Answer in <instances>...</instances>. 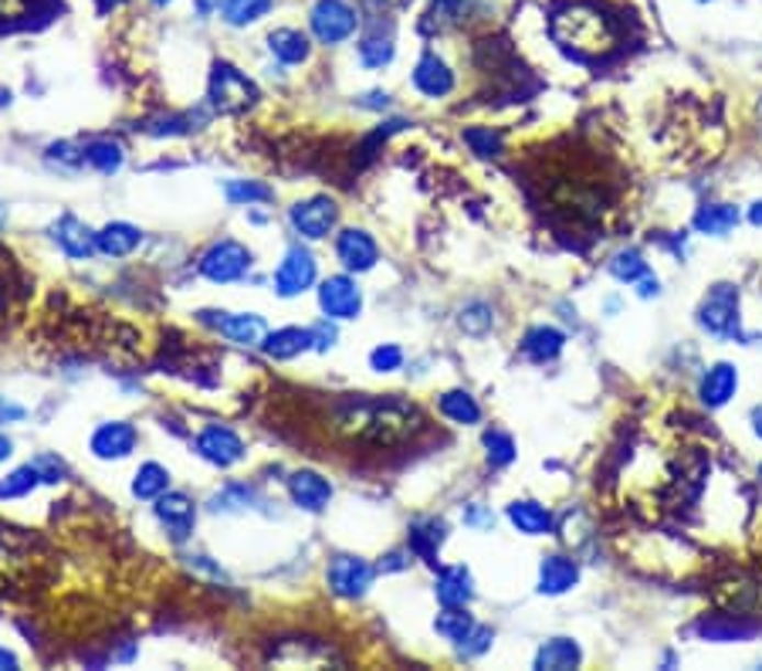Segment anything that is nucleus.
<instances>
[{
  "label": "nucleus",
  "mask_w": 762,
  "mask_h": 671,
  "mask_svg": "<svg viewBox=\"0 0 762 671\" xmlns=\"http://www.w3.org/2000/svg\"><path fill=\"white\" fill-rule=\"evenodd\" d=\"M289 495L305 512H323L329 505V499H333V485L323 476H318V471L302 468V471H295V476L289 479Z\"/></svg>",
  "instance_id": "obj_19"
},
{
  "label": "nucleus",
  "mask_w": 762,
  "mask_h": 671,
  "mask_svg": "<svg viewBox=\"0 0 762 671\" xmlns=\"http://www.w3.org/2000/svg\"><path fill=\"white\" fill-rule=\"evenodd\" d=\"M610 275L614 279H620V282H640L645 279V275H651L648 271V261L640 258L637 251H617L614 258H610Z\"/></svg>",
  "instance_id": "obj_40"
},
{
  "label": "nucleus",
  "mask_w": 762,
  "mask_h": 671,
  "mask_svg": "<svg viewBox=\"0 0 762 671\" xmlns=\"http://www.w3.org/2000/svg\"><path fill=\"white\" fill-rule=\"evenodd\" d=\"M464 523L471 526V529H492L495 526V516H492V508H485V505H468L464 508Z\"/></svg>",
  "instance_id": "obj_48"
},
{
  "label": "nucleus",
  "mask_w": 762,
  "mask_h": 671,
  "mask_svg": "<svg viewBox=\"0 0 762 671\" xmlns=\"http://www.w3.org/2000/svg\"><path fill=\"white\" fill-rule=\"evenodd\" d=\"M464 143L478 156H498L502 153V136L495 130H464Z\"/></svg>",
  "instance_id": "obj_45"
},
{
  "label": "nucleus",
  "mask_w": 762,
  "mask_h": 671,
  "mask_svg": "<svg viewBox=\"0 0 762 671\" xmlns=\"http://www.w3.org/2000/svg\"><path fill=\"white\" fill-rule=\"evenodd\" d=\"M200 323L214 326L221 336H227L237 346H261L268 333L258 312H200Z\"/></svg>",
  "instance_id": "obj_11"
},
{
  "label": "nucleus",
  "mask_w": 762,
  "mask_h": 671,
  "mask_svg": "<svg viewBox=\"0 0 762 671\" xmlns=\"http://www.w3.org/2000/svg\"><path fill=\"white\" fill-rule=\"evenodd\" d=\"M248 502H255V492L248 485H227L224 492H217L211 499L214 508H245Z\"/></svg>",
  "instance_id": "obj_46"
},
{
  "label": "nucleus",
  "mask_w": 762,
  "mask_h": 671,
  "mask_svg": "<svg viewBox=\"0 0 762 671\" xmlns=\"http://www.w3.org/2000/svg\"><path fill=\"white\" fill-rule=\"evenodd\" d=\"M363 109H386L390 105V96L386 92H367V96H359L356 99Z\"/></svg>",
  "instance_id": "obj_54"
},
{
  "label": "nucleus",
  "mask_w": 762,
  "mask_h": 671,
  "mask_svg": "<svg viewBox=\"0 0 762 671\" xmlns=\"http://www.w3.org/2000/svg\"><path fill=\"white\" fill-rule=\"evenodd\" d=\"M759 482H762V465H759Z\"/></svg>",
  "instance_id": "obj_64"
},
{
  "label": "nucleus",
  "mask_w": 762,
  "mask_h": 671,
  "mask_svg": "<svg viewBox=\"0 0 762 671\" xmlns=\"http://www.w3.org/2000/svg\"><path fill=\"white\" fill-rule=\"evenodd\" d=\"M434 627H437V635L445 638V641L458 645V641L468 638V630L474 627V620H471V614L464 607H445V611L437 614Z\"/></svg>",
  "instance_id": "obj_35"
},
{
  "label": "nucleus",
  "mask_w": 762,
  "mask_h": 671,
  "mask_svg": "<svg viewBox=\"0 0 762 671\" xmlns=\"http://www.w3.org/2000/svg\"><path fill=\"white\" fill-rule=\"evenodd\" d=\"M445 539H448V523L445 519H434V516H427V519H414L411 523V552L414 557H421L424 563H437V552H440V546H445Z\"/></svg>",
  "instance_id": "obj_22"
},
{
  "label": "nucleus",
  "mask_w": 762,
  "mask_h": 671,
  "mask_svg": "<svg viewBox=\"0 0 762 671\" xmlns=\"http://www.w3.org/2000/svg\"><path fill=\"white\" fill-rule=\"evenodd\" d=\"M634 286H637V295H640V299H651V295L661 292V282L654 279V275H645V279L634 282Z\"/></svg>",
  "instance_id": "obj_53"
},
{
  "label": "nucleus",
  "mask_w": 762,
  "mask_h": 671,
  "mask_svg": "<svg viewBox=\"0 0 762 671\" xmlns=\"http://www.w3.org/2000/svg\"><path fill=\"white\" fill-rule=\"evenodd\" d=\"M434 594L445 607H468L474 597V586H471V573L464 567H445L437 573L434 583Z\"/></svg>",
  "instance_id": "obj_25"
},
{
  "label": "nucleus",
  "mask_w": 762,
  "mask_h": 671,
  "mask_svg": "<svg viewBox=\"0 0 762 671\" xmlns=\"http://www.w3.org/2000/svg\"><path fill=\"white\" fill-rule=\"evenodd\" d=\"M485 448H489V461L495 468H505L515 461V441H512V434L505 430H489L485 434Z\"/></svg>",
  "instance_id": "obj_42"
},
{
  "label": "nucleus",
  "mask_w": 762,
  "mask_h": 671,
  "mask_svg": "<svg viewBox=\"0 0 762 671\" xmlns=\"http://www.w3.org/2000/svg\"><path fill=\"white\" fill-rule=\"evenodd\" d=\"M580 661H583V651L573 638H552L536 655L539 671H570V668H580Z\"/></svg>",
  "instance_id": "obj_27"
},
{
  "label": "nucleus",
  "mask_w": 762,
  "mask_h": 671,
  "mask_svg": "<svg viewBox=\"0 0 762 671\" xmlns=\"http://www.w3.org/2000/svg\"><path fill=\"white\" fill-rule=\"evenodd\" d=\"M434 4H437L440 11H448V14H458V11L468 4V0H434Z\"/></svg>",
  "instance_id": "obj_55"
},
{
  "label": "nucleus",
  "mask_w": 762,
  "mask_h": 671,
  "mask_svg": "<svg viewBox=\"0 0 762 671\" xmlns=\"http://www.w3.org/2000/svg\"><path fill=\"white\" fill-rule=\"evenodd\" d=\"M336 255H339V261H343L346 271L363 275V271H370L377 265L380 248H377V242L370 238L363 227H346L339 238H336Z\"/></svg>",
  "instance_id": "obj_14"
},
{
  "label": "nucleus",
  "mask_w": 762,
  "mask_h": 671,
  "mask_svg": "<svg viewBox=\"0 0 762 671\" xmlns=\"http://www.w3.org/2000/svg\"><path fill=\"white\" fill-rule=\"evenodd\" d=\"M14 455V445H11V438H4V434H0V461H8Z\"/></svg>",
  "instance_id": "obj_59"
},
{
  "label": "nucleus",
  "mask_w": 762,
  "mask_h": 671,
  "mask_svg": "<svg viewBox=\"0 0 762 671\" xmlns=\"http://www.w3.org/2000/svg\"><path fill=\"white\" fill-rule=\"evenodd\" d=\"M492 641H495V630L492 627H471L468 630V638L464 641H458L455 648H458V658H464V661H474V658H481L485 651H492Z\"/></svg>",
  "instance_id": "obj_41"
},
{
  "label": "nucleus",
  "mask_w": 762,
  "mask_h": 671,
  "mask_svg": "<svg viewBox=\"0 0 762 671\" xmlns=\"http://www.w3.org/2000/svg\"><path fill=\"white\" fill-rule=\"evenodd\" d=\"M333 343H336V326H329V320L312 326V349L326 353V349H333Z\"/></svg>",
  "instance_id": "obj_49"
},
{
  "label": "nucleus",
  "mask_w": 762,
  "mask_h": 671,
  "mask_svg": "<svg viewBox=\"0 0 762 671\" xmlns=\"http://www.w3.org/2000/svg\"><path fill=\"white\" fill-rule=\"evenodd\" d=\"M4 224H8V208L0 204V227H4Z\"/></svg>",
  "instance_id": "obj_62"
},
{
  "label": "nucleus",
  "mask_w": 762,
  "mask_h": 671,
  "mask_svg": "<svg viewBox=\"0 0 762 671\" xmlns=\"http://www.w3.org/2000/svg\"><path fill=\"white\" fill-rule=\"evenodd\" d=\"M170 489V471L164 465H156V461H146L139 465V471L133 476V495L136 499H159Z\"/></svg>",
  "instance_id": "obj_31"
},
{
  "label": "nucleus",
  "mask_w": 762,
  "mask_h": 671,
  "mask_svg": "<svg viewBox=\"0 0 762 671\" xmlns=\"http://www.w3.org/2000/svg\"><path fill=\"white\" fill-rule=\"evenodd\" d=\"M34 468L42 471L45 485H55V482H61V479L68 476V468H65V461H61L58 455H37V458H34Z\"/></svg>",
  "instance_id": "obj_47"
},
{
  "label": "nucleus",
  "mask_w": 762,
  "mask_h": 671,
  "mask_svg": "<svg viewBox=\"0 0 762 671\" xmlns=\"http://www.w3.org/2000/svg\"><path fill=\"white\" fill-rule=\"evenodd\" d=\"M96 245L109 258H126L143 245V231L130 221H112L102 231H96Z\"/></svg>",
  "instance_id": "obj_21"
},
{
  "label": "nucleus",
  "mask_w": 762,
  "mask_h": 671,
  "mask_svg": "<svg viewBox=\"0 0 762 671\" xmlns=\"http://www.w3.org/2000/svg\"><path fill=\"white\" fill-rule=\"evenodd\" d=\"M268 48H271V55L282 61V65H302V61H309V55H312V45H309V37L302 34V31H295V27H278V31H271L268 34Z\"/></svg>",
  "instance_id": "obj_26"
},
{
  "label": "nucleus",
  "mask_w": 762,
  "mask_h": 671,
  "mask_svg": "<svg viewBox=\"0 0 762 671\" xmlns=\"http://www.w3.org/2000/svg\"><path fill=\"white\" fill-rule=\"evenodd\" d=\"M197 455L214 468H234L237 461H245V441L224 424H208L197 434Z\"/></svg>",
  "instance_id": "obj_12"
},
{
  "label": "nucleus",
  "mask_w": 762,
  "mask_h": 671,
  "mask_svg": "<svg viewBox=\"0 0 762 671\" xmlns=\"http://www.w3.org/2000/svg\"><path fill=\"white\" fill-rule=\"evenodd\" d=\"M37 485H45V479H42V471L34 468V461H27V465L14 468L11 476L0 479V502L24 499V495H31Z\"/></svg>",
  "instance_id": "obj_30"
},
{
  "label": "nucleus",
  "mask_w": 762,
  "mask_h": 671,
  "mask_svg": "<svg viewBox=\"0 0 762 671\" xmlns=\"http://www.w3.org/2000/svg\"><path fill=\"white\" fill-rule=\"evenodd\" d=\"M414 86L417 92H424L427 99H445L455 92V71L445 58H437L434 52L421 55L417 68H414Z\"/></svg>",
  "instance_id": "obj_17"
},
{
  "label": "nucleus",
  "mask_w": 762,
  "mask_h": 671,
  "mask_svg": "<svg viewBox=\"0 0 762 671\" xmlns=\"http://www.w3.org/2000/svg\"><path fill=\"white\" fill-rule=\"evenodd\" d=\"M48 156H52L55 164H68V167H75V164L86 160V153H75L71 143H55V146L48 149Z\"/></svg>",
  "instance_id": "obj_50"
},
{
  "label": "nucleus",
  "mask_w": 762,
  "mask_h": 671,
  "mask_svg": "<svg viewBox=\"0 0 762 671\" xmlns=\"http://www.w3.org/2000/svg\"><path fill=\"white\" fill-rule=\"evenodd\" d=\"M52 238H55V245H58L68 258H75V261H82V258H89L92 251H99L96 231H92L89 224H82L78 217H71V214H61V217L52 224Z\"/></svg>",
  "instance_id": "obj_16"
},
{
  "label": "nucleus",
  "mask_w": 762,
  "mask_h": 671,
  "mask_svg": "<svg viewBox=\"0 0 762 671\" xmlns=\"http://www.w3.org/2000/svg\"><path fill=\"white\" fill-rule=\"evenodd\" d=\"M333 421L343 434L373 445H404L424 430V411L404 398H349L339 401Z\"/></svg>",
  "instance_id": "obj_1"
},
{
  "label": "nucleus",
  "mask_w": 762,
  "mask_h": 671,
  "mask_svg": "<svg viewBox=\"0 0 762 671\" xmlns=\"http://www.w3.org/2000/svg\"><path fill=\"white\" fill-rule=\"evenodd\" d=\"M736 390H739V370L732 364H715L708 367V373L702 377V387H698V398L705 407L718 411V407H726L732 398H736Z\"/></svg>",
  "instance_id": "obj_18"
},
{
  "label": "nucleus",
  "mask_w": 762,
  "mask_h": 671,
  "mask_svg": "<svg viewBox=\"0 0 762 671\" xmlns=\"http://www.w3.org/2000/svg\"><path fill=\"white\" fill-rule=\"evenodd\" d=\"M24 414H27V411H24L21 404H14L11 398H0V427L24 421Z\"/></svg>",
  "instance_id": "obj_51"
},
{
  "label": "nucleus",
  "mask_w": 762,
  "mask_h": 671,
  "mask_svg": "<svg viewBox=\"0 0 762 671\" xmlns=\"http://www.w3.org/2000/svg\"><path fill=\"white\" fill-rule=\"evenodd\" d=\"M373 577H377V567H370L363 557H336L326 570V580L333 586V594L343 597V601H359L367 594V590L373 586Z\"/></svg>",
  "instance_id": "obj_9"
},
{
  "label": "nucleus",
  "mask_w": 762,
  "mask_h": 671,
  "mask_svg": "<svg viewBox=\"0 0 762 671\" xmlns=\"http://www.w3.org/2000/svg\"><path fill=\"white\" fill-rule=\"evenodd\" d=\"M318 279V265H315V255L302 245H292L282 258V265H278L274 271V292L282 299H295L302 292H309Z\"/></svg>",
  "instance_id": "obj_7"
},
{
  "label": "nucleus",
  "mask_w": 762,
  "mask_h": 671,
  "mask_svg": "<svg viewBox=\"0 0 762 671\" xmlns=\"http://www.w3.org/2000/svg\"><path fill=\"white\" fill-rule=\"evenodd\" d=\"M752 624H742V620H721V617H708L698 624V635L708 638V641H746L752 638Z\"/></svg>",
  "instance_id": "obj_36"
},
{
  "label": "nucleus",
  "mask_w": 762,
  "mask_h": 671,
  "mask_svg": "<svg viewBox=\"0 0 762 671\" xmlns=\"http://www.w3.org/2000/svg\"><path fill=\"white\" fill-rule=\"evenodd\" d=\"M255 258L251 251L240 245V242H217L204 251V258H200V275H204L208 282L214 286H231L237 279H245V275L251 271Z\"/></svg>",
  "instance_id": "obj_5"
},
{
  "label": "nucleus",
  "mask_w": 762,
  "mask_h": 671,
  "mask_svg": "<svg viewBox=\"0 0 762 671\" xmlns=\"http://www.w3.org/2000/svg\"><path fill=\"white\" fill-rule=\"evenodd\" d=\"M21 567H24V549L8 533H0V583H8Z\"/></svg>",
  "instance_id": "obj_43"
},
{
  "label": "nucleus",
  "mask_w": 762,
  "mask_h": 671,
  "mask_svg": "<svg viewBox=\"0 0 762 671\" xmlns=\"http://www.w3.org/2000/svg\"><path fill=\"white\" fill-rule=\"evenodd\" d=\"M224 193H227V201H231V204H237V208L268 204L271 197H274V193H271V187H265V183H258V180H227Z\"/></svg>",
  "instance_id": "obj_37"
},
{
  "label": "nucleus",
  "mask_w": 762,
  "mask_h": 671,
  "mask_svg": "<svg viewBox=\"0 0 762 671\" xmlns=\"http://www.w3.org/2000/svg\"><path fill=\"white\" fill-rule=\"evenodd\" d=\"M271 4H274V0H224V4H221V18L231 27H248V24L261 21L271 11Z\"/></svg>",
  "instance_id": "obj_33"
},
{
  "label": "nucleus",
  "mask_w": 762,
  "mask_h": 671,
  "mask_svg": "<svg viewBox=\"0 0 762 671\" xmlns=\"http://www.w3.org/2000/svg\"><path fill=\"white\" fill-rule=\"evenodd\" d=\"M224 0H197V8H200V14H211L214 8H221Z\"/></svg>",
  "instance_id": "obj_60"
},
{
  "label": "nucleus",
  "mask_w": 762,
  "mask_h": 671,
  "mask_svg": "<svg viewBox=\"0 0 762 671\" xmlns=\"http://www.w3.org/2000/svg\"><path fill=\"white\" fill-rule=\"evenodd\" d=\"M318 309L326 312V320H356L363 312V292L349 275H333L318 286Z\"/></svg>",
  "instance_id": "obj_10"
},
{
  "label": "nucleus",
  "mask_w": 762,
  "mask_h": 671,
  "mask_svg": "<svg viewBox=\"0 0 762 671\" xmlns=\"http://www.w3.org/2000/svg\"><path fill=\"white\" fill-rule=\"evenodd\" d=\"M305 349H312V329H299V326L265 333L261 339V353L268 360H295Z\"/></svg>",
  "instance_id": "obj_20"
},
{
  "label": "nucleus",
  "mask_w": 762,
  "mask_h": 671,
  "mask_svg": "<svg viewBox=\"0 0 762 671\" xmlns=\"http://www.w3.org/2000/svg\"><path fill=\"white\" fill-rule=\"evenodd\" d=\"M563 346H567V336L559 333L556 326H536V329H529L526 339H523V353H526V357H529L533 364H549V360H556L559 353H563Z\"/></svg>",
  "instance_id": "obj_28"
},
{
  "label": "nucleus",
  "mask_w": 762,
  "mask_h": 671,
  "mask_svg": "<svg viewBox=\"0 0 762 671\" xmlns=\"http://www.w3.org/2000/svg\"><path fill=\"white\" fill-rule=\"evenodd\" d=\"M289 221H292V227L302 234V238L323 242V238H329V231L339 224V204L333 201V197H309V201H299L289 211Z\"/></svg>",
  "instance_id": "obj_8"
},
{
  "label": "nucleus",
  "mask_w": 762,
  "mask_h": 671,
  "mask_svg": "<svg viewBox=\"0 0 762 671\" xmlns=\"http://www.w3.org/2000/svg\"><path fill=\"white\" fill-rule=\"evenodd\" d=\"M440 414H445L448 421H455V424H478L481 421V407H478V401L471 398L468 390L440 393Z\"/></svg>",
  "instance_id": "obj_32"
},
{
  "label": "nucleus",
  "mask_w": 762,
  "mask_h": 671,
  "mask_svg": "<svg viewBox=\"0 0 762 671\" xmlns=\"http://www.w3.org/2000/svg\"><path fill=\"white\" fill-rule=\"evenodd\" d=\"M153 4H159V8H167V4H173V0H153Z\"/></svg>",
  "instance_id": "obj_63"
},
{
  "label": "nucleus",
  "mask_w": 762,
  "mask_h": 671,
  "mask_svg": "<svg viewBox=\"0 0 762 671\" xmlns=\"http://www.w3.org/2000/svg\"><path fill=\"white\" fill-rule=\"evenodd\" d=\"M156 519H159V526L170 533L173 543H183L193 533L197 505L183 492H164V495L156 499Z\"/></svg>",
  "instance_id": "obj_13"
},
{
  "label": "nucleus",
  "mask_w": 762,
  "mask_h": 671,
  "mask_svg": "<svg viewBox=\"0 0 762 671\" xmlns=\"http://www.w3.org/2000/svg\"><path fill=\"white\" fill-rule=\"evenodd\" d=\"M698 326L715 339H742L739 320V289L732 282H718L698 305Z\"/></svg>",
  "instance_id": "obj_3"
},
{
  "label": "nucleus",
  "mask_w": 762,
  "mask_h": 671,
  "mask_svg": "<svg viewBox=\"0 0 762 671\" xmlns=\"http://www.w3.org/2000/svg\"><path fill=\"white\" fill-rule=\"evenodd\" d=\"M208 99L217 112L224 115H237L258 102V86L245 71H237L227 61H217L211 71V82H208Z\"/></svg>",
  "instance_id": "obj_4"
},
{
  "label": "nucleus",
  "mask_w": 762,
  "mask_h": 671,
  "mask_svg": "<svg viewBox=\"0 0 762 671\" xmlns=\"http://www.w3.org/2000/svg\"><path fill=\"white\" fill-rule=\"evenodd\" d=\"M4 668H8V671H14V668H18V658H14L11 651L0 648V671H4Z\"/></svg>",
  "instance_id": "obj_58"
},
{
  "label": "nucleus",
  "mask_w": 762,
  "mask_h": 671,
  "mask_svg": "<svg viewBox=\"0 0 762 671\" xmlns=\"http://www.w3.org/2000/svg\"><path fill=\"white\" fill-rule=\"evenodd\" d=\"M742 221L739 208L732 204H705L698 214H695V231L702 234H711V238H726V234Z\"/></svg>",
  "instance_id": "obj_29"
},
{
  "label": "nucleus",
  "mask_w": 762,
  "mask_h": 671,
  "mask_svg": "<svg viewBox=\"0 0 762 671\" xmlns=\"http://www.w3.org/2000/svg\"><path fill=\"white\" fill-rule=\"evenodd\" d=\"M370 367H373L377 373H393V370H400V367H404V349L393 346V343L377 346V349L370 353Z\"/></svg>",
  "instance_id": "obj_44"
},
{
  "label": "nucleus",
  "mask_w": 762,
  "mask_h": 671,
  "mask_svg": "<svg viewBox=\"0 0 762 671\" xmlns=\"http://www.w3.org/2000/svg\"><path fill=\"white\" fill-rule=\"evenodd\" d=\"M82 153H86V164L96 167L99 174H115L119 167H123V160H126L123 146L112 143V139H92Z\"/></svg>",
  "instance_id": "obj_34"
},
{
  "label": "nucleus",
  "mask_w": 762,
  "mask_h": 671,
  "mask_svg": "<svg viewBox=\"0 0 762 671\" xmlns=\"http://www.w3.org/2000/svg\"><path fill=\"white\" fill-rule=\"evenodd\" d=\"M508 523L526 533V536H549L552 533V512L542 505V502H533V499H518L508 505Z\"/></svg>",
  "instance_id": "obj_24"
},
{
  "label": "nucleus",
  "mask_w": 762,
  "mask_h": 671,
  "mask_svg": "<svg viewBox=\"0 0 762 671\" xmlns=\"http://www.w3.org/2000/svg\"><path fill=\"white\" fill-rule=\"evenodd\" d=\"M359 61H363L367 68H383L393 61V37L386 34H367L363 42H359Z\"/></svg>",
  "instance_id": "obj_39"
},
{
  "label": "nucleus",
  "mask_w": 762,
  "mask_h": 671,
  "mask_svg": "<svg viewBox=\"0 0 762 671\" xmlns=\"http://www.w3.org/2000/svg\"><path fill=\"white\" fill-rule=\"evenodd\" d=\"M119 4H123V0H99V11L105 14L109 8H119Z\"/></svg>",
  "instance_id": "obj_61"
},
{
  "label": "nucleus",
  "mask_w": 762,
  "mask_h": 671,
  "mask_svg": "<svg viewBox=\"0 0 762 671\" xmlns=\"http://www.w3.org/2000/svg\"><path fill=\"white\" fill-rule=\"evenodd\" d=\"M746 217H749V224H752V227H762V201H752V208H749V214H746Z\"/></svg>",
  "instance_id": "obj_56"
},
{
  "label": "nucleus",
  "mask_w": 762,
  "mask_h": 671,
  "mask_svg": "<svg viewBox=\"0 0 762 671\" xmlns=\"http://www.w3.org/2000/svg\"><path fill=\"white\" fill-rule=\"evenodd\" d=\"M458 326L468 333V336H485L492 326H495V312L489 302H468L458 315Z\"/></svg>",
  "instance_id": "obj_38"
},
{
  "label": "nucleus",
  "mask_w": 762,
  "mask_h": 671,
  "mask_svg": "<svg viewBox=\"0 0 762 671\" xmlns=\"http://www.w3.org/2000/svg\"><path fill=\"white\" fill-rule=\"evenodd\" d=\"M404 567H411V552H400V549H396V552H390V557H386L377 570H380V573H390V570H404Z\"/></svg>",
  "instance_id": "obj_52"
},
{
  "label": "nucleus",
  "mask_w": 762,
  "mask_h": 671,
  "mask_svg": "<svg viewBox=\"0 0 762 671\" xmlns=\"http://www.w3.org/2000/svg\"><path fill=\"white\" fill-rule=\"evenodd\" d=\"M552 42L576 55V58H596L614 45V27L604 18V11H596L590 4H567L559 8L549 21Z\"/></svg>",
  "instance_id": "obj_2"
},
{
  "label": "nucleus",
  "mask_w": 762,
  "mask_h": 671,
  "mask_svg": "<svg viewBox=\"0 0 762 671\" xmlns=\"http://www.w3.org/2000/svg\"><path fill=\"white\" fill-rule=\"evenodd\" d=\"M749 421H752V430H755V438L762 441V407H752Z\"/></svg>",
  "instance_id": "obj_57"
},
{
  "label": "nucleus",
  "mask_w": 762,
  "mask_h": 671,
  "mask_svg": "<svg viewBox=\"0 0 762 671\" xmlns=\"http://www.w3.org/2000/svg\"><path fill=\"white\" fill-rule=\"evenodd\" d=\"M92 455L102 461H119V458H130L136 448V427L130 421H105L96 427L92 434Z\"/></svg>",
  "instance_id": "obj_15"
},
{
  "label": "nucleus",
  "mask_w": 762,
  "mask_h": 671,
  "mask_svg": "<svg viewBox=\"0 0 762 671\" xmlns=\"http://www.w3.org/2000/svg\"><path fill=\"white\" fill-rule=\"evenodd\" d=\"M580 580V567L576 560L570 557H546L542 567H539V594H549V597H559L567 594V590H573Z\"/></svg>",
  "instance_id": "obj_23"
},
{
  "label": "nucleus",
  "mask_w": 762,
  "mask_h": 671,
  "mask_svg": "<svg viewBox=\"0 0 762 671\" xmlns=\"http://www.w3.org/2000/svg\"><path fill=\"white\" fill-rule=\"evenodd\" d=\"M309 27L323 45H343L356 34L359 14L346 4V0H315L309 11Z\"/></svg>",
  "instance_id": "obj_6"
}]
</instances>
